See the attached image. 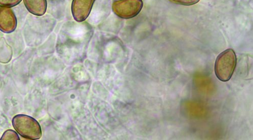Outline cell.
<instances>
[{
	"label": "cell",
	"instance_id": "8",
	"mask_svg": "<svg viewBox=\"0 0 253 140\" xmlns=\"http://www.w3.org/2000/svg\"><path fill=\"white\" fill-rule=\"evenodd\" d=\"M22 0H0V7H13L18 5Z\"/></svg>",
	"mask_w": 253,
	"mask_h": 140
},
{
	"label": "cell",
	"instance_id": "4",
	"mask_svg": "<svg viewBox=\"0 0 253 140\" xmlns=\"http://www.w3.org/2000/svg\"><path fill=\"white\" fill-rule=\"evenodd\" d=\"M95 0H73V16L76 21L83 22L89 16Z\"/></svg>",
	"mask_w": 253,
	"mask_h": 140
},
{
	"label": "cell",
	"instance_id": "1",
	"mask_svg": "<svg viewBox=\"0 0 253 140\" xmlns=\"http://www.w3.org/2000/svg\"><path fill=\"white\" fill-rule=\"evenodd\" d=\"M12 125L22 137L30 140H38L42 137L39 123L34 118L25 114H18L12 119Z\"/></svg>",
	"mask_w": 253,
	"mask_h": 140
},
{
	"label": "cell",
	"instance_id": "7",
	"mask_svg": "<svg viewBox=\"0 0 253 140\" xmlns=\"http://www.w3.org/2000/svg\"><path fill=\"white\" fill-rule=\"evenodd\" d=\"M1 140H19V137L18 134L12 130H7L3 134Z\"/></svg>",
	"mask_w": 253,
	"mask_h": 140
},
{
	"label": "cell",
	"instance_id": "9",
	"mask_svg": "<svg viewBox=\"0 0 253 140\" xmlns=\"http://www.w3.org/2000/svg\"><path fill=\"white\" fill-rule=\"evenodd\" d=\"M170 1L178 5L191 6L198 3L200 0H170Z\"/></svg>",
	"mask_w": 253,
	"mask_h": 140
},
{
	"label": "cell",
	"instance_id": "2",
	"mask_svg": "<svg viewBox=\"0 0 253 140\" xmlns=\"http://www.w3.org/2000/svg\"><path fill=\"white\" fill-rule=\"evenodd\" d=\"M237 62V56L233 49H227L218 56L215 64V72L220 81H229L235 71Z\"/></svg>",
	"mask_w": 253,
	"mask_h": 140
},
{
	"label": "cell",
	"instance_id": "6",
	"mask_svg": "<svg viewBox=\"0 0 253 140\" xmlns=\"http://www.w3.org/2000/svg\"><path fill=\"white\" fill-rule=\"evenodd\" d=\"M24 2L29 12L33 15L41 16L46 12L47 0H24Z\"/></svg>",
	"mask_w": 253,
	"mask_h": 140
},
{
	"label": "cell",
	"instance_id": "5",
	"mask_svg": "<svg viewBox=\"0 0 253 140\" xmlns=\"http://www.w3.org/2000/svg\"><path fill=\"white\" fill-rule=\"evenodd\" d=\"M17 27V19L13 11L8 7H0V31L6 34L14 32Z\"/></svg>",
	"mask_w": 253,
	"mask_h": 140
},
{
	"label": "cell",
	"instance_id": "3",
	"mask_svg": "<svg viewBox=\"0 0 253 140\" xmlns=\"http://www.w3.org/2000/svg\"><path fill=\"white\" fill-rule=\"evenodd\" d=\"M143 7L142 0H118L113 3V12L123 19H130L137 16Z\"/></svg>",
	"mask_w": 253,
	"mask_h": 140
}]
</instances>
